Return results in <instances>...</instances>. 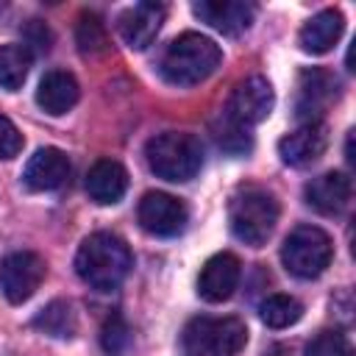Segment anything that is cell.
Listing matches in <instances>:
<instances>
[{"label":"cell","instance_id":"cell-3","mask_svg":"<svg viewBox=\"0 0 356 356\" xmlns=\"http://www.w3.org/2000/svg\"><path fill=\"white\" fill-rule=\"evenodd\" d=\"M145 159H147V167L159 178L181 184V181L195 178L197 170L203 167V145L195 134L164 131V134H156L153 139H147Z\"/></svg>","mask_w":356,"mask_h":356},{"label":"cell","instance_id":"cell-13","mask_svg":"<svg viewBox=\"0 0 356 356\" xmlns=\"http://www.w3.org/2000/svg\"><path fill=\"white\" fill-rule=\"evenodd\" d=\"M325 147H328V128L323 122L300 125L278 142V153L289 167H306L317 161L325 153Z\"/></svg>","mask_w":356,"mask_h":356},{"label":"cell","instance_id":"cell-5","mask_svg":"<svg viewBox=\"0 0 356 356\" xmlns=\"http://www.w3.org/2000/svg\"><path fill=\"white\" fill-rule=\"evenodd\" d=\"M331 256H334L331 236L317 225H298L284 239V248H281V261L286 273L303 281L325 273V267L331 264Z\"/></svg>","mask_w":356,"mask_h":356},{"label":"cell","instance_id":"cell-19","mask_svg":"<svg viewBox=\"0 0 356 356\" xmlns=\"http://www.w3.org/2000/svg\"><path fill=\"white\" fill-rule=\"evenodd\" d=\"M342 28H345V17L342 11L337 8H323L320 14H314L298 33V42L306 53L312 56H320V53H328L339 36H342Z\"/></svg>","mask_w":356,"mask_h":356},{"label":"cell","instance_id":"cell-15","mask_svg":"<svg viewBox=\"0 0 356 356\" xmlns=\"http://www.w3.org/2000/svg\"><path fill=\"white\" fill-rule=\"evenodd\" d=\"M192 11L206 25H211L214 31H220L225 36H236V33L248 31L253 22V6L239 3V0H200L192 6Z\"/></svg>","mask_w":356,"mask_h":356},{"label":"cell","instance_id":"cell-1","mask_svg":"<svg viewBox=\"0 0 356 356\" xmlns=\"http://www.w3.org/2000/svg\"><path fill=\"white\" fill-rule=\"evenodd\" d=\"M131 267H134V256L128 245L108 231L89 234L75 253V273L81 275L83 284L100 292L117 289L131 273Z\"/></svg>","mask_w":356,"mask_h":356},{"label":"cell","instance_id":"cell-6","mask_svg":"<svg viewBox=\"0 0 356 356\" xmlns=\"http://www.w3.org/2000/svg\"><path fill=\"white\" fill-rule=\"evenodd\" d=\"M184 342L195 356H236L248 342V328L239 317H197L186 325Z\"/></svg>","mask_w":356,"mask_h":356},{"label":"cell","instance_id":"cell-4","mask_svg":"<svg viewBox=\"0 0 356 356\" xmlns=\"http://www.w3.org/2000/svg\"><path fill=\"white\" fill-rule=\"evenodd\" d=\"M228 220H231V231L239 242L259 248L270 239V234L278 222V200L267 189H259V186L242 189L231 200Z\"/></svg>","mask_w":356,"mask_h":356},{"label":"cell","instance_id":"cell-10","mask_svg":"<svg viewBox=\"0 0 356 356\" xmlns=\"http://www.w3.org/2000/svg\"><path fill=\"white\" fill-rule=\"evenodd\" d=\"M139 225L153 236H175L186 225V206L167 192H147L139 200Z\"/></svg>","mask_w":356,"mask_h":356},{"label":"cell","instance_id":"cell-2","mask_svg":"<svg viewBox=\"0 0 356 356\" xmlns=\"http://www.w3.org/2000/svg\"><path fill=\"white\" fill-rule=\"evenodd\" d=\"M222 61V50L214 39L186 31L167 44L159 61V72L172 86H195L206 81Z\"/></svg>","mask_w":356,"mask_h":356},{"label":"cell","instance_id":"cell-28","mask_svg":"<svg viewBox=\"0 0 356 356\" xmlns=\"http://www.w3.org/2000/svg\"><path fill=\"white\" fill-rule=\"evenodd\" d=\"M31 47H36L39 53H47L50 50V31L39 19H31V25H28V44H25V50L31 53Z\"/></svg>","mask_w":356,"mask_h":356},{"label":"cell","instance_id":"cell-16","mask_svg":"<svg viewBox=\"0 0 356 356\" xmlns=\"http://www.w3.org/2000/svg\"><path fill=\"white\" fill-rule=\"evenodd\" d=\"M306 203L320 214H339L350 203V178L345 172H323L306 184Z\"/></svg>","mask_w":356,"mask_h":356},{"label":"cell","instance_id":"cell-8","mask_svg":"<svg viewBox=\"0 0 356 356\" xmlns=\"http://www.w3.org/2000/svg\"><path fill=\"white\" fill-rule=\"evenodd\" d=\"M273 103H275V97H273L270 81L261 78V75H250V78H245L234 86L222 114L228 120H234L236 125L250 128V125L267 120V114L273 111Z\"/></svg>","mask_w":356,"mask_h":356},{"label":"cell","instance_id":"cell-22","mask_svg":"<svg viewBox=\"0 0 356 356\" xmlns=\"http://www.w3.org/2000/svg\"><path fill=\"white\" fill-rule=\"evenodd\" d=\"M75 42L81 47L83 56H100L108 44V36H106V25L103 19L95 14V11H83L78 17V25H75Z\"/></svg>","mask_w":356,"mask_h":356},{"label":"cell","instance_id":"cell-17","mask_svg":"<svg viewBox=\"0 0 356 356\" xmlns=\"http://www.w3.org/2000/svg\"><path fill=\"white\" fill-rule=\"evenodd\" d=\"M78 81L72 78V72L67 70H50L42 81H39V89H36V103L42 111L58 117V114H67L75 103H78Z\"/></svg>","mask_w":356,"mask_h":356},{"label":"cell","instance_id":"cell-27","mask_svg":"<svg viewBox=\"0 0 356 356\" xmlns=\"http://www.w3.org/2000/svg\"><path fill=\"white\" fill-rule=\"evenodd\" d=\"M19 150H22V134L6 114H0V159H14Z\"/></svg>","mask_w":356,"mask_h":356},{"label":"cell","instance_id":"cell-12","mask_svg":"<svg viewBox=\"0 0 356 356\" xmlns=\"http://www.w3.org/2000/svg\"><path fill=\"white\" fill-rule=\"evenodd\" d=\"M164 14H167V8L161 3H136V6L125 8L117 19L122 42L131 50H145L156 39V33L161 31Z\"/></svg>","mask_w":356,"mask_h":356},{"label":"cell","instance_id":"cell-9","mask_svg":"<svg viewBox=\"0 0 356 356\" xmlns=\"http://www.w3.org/2000/svg\"><path fill=\"white\" fill-rule=\"evenodd\" d=\"M337 78L328 70H303L298 78V92H295V117L300 120V125L309 122H320V117L325 114V108L337 100Z\"/></svg>","mask_w":356,"mask_h":356},{"label":"cell","instance_id":"cell-21","mask_svg":"<svg viewBox=\"0 0 356 356\" xmlns=\"http://www.w3.org/2000/svg\"><path fill=\"white\" fill-rule=\"evenodd\" d=\"M300 314H303V306L292 295H270L259 306V317L270 328H289L300 320Z\"/></svg>","mask_w":356,"mask_h":356},{"label":"cell","instance_id":"cell-26","mask_svg":"<svg viewBox=\"0 0 356 356\" xmlns=\"http://www.w3.org/2000/svg\"><path fill=\"white\" fill-rule=\"evenodd\" d=\"M306 356H350V348L339 331H320L309 342Z\"/></svg>","mask_w":356,"mask_h":356},{"label":"cell","instance_id":"cell-23","mask_svg":"<svg viewBox=\"0 0 356 356\" xmlns=\"http://www.w3.org/2000/svg\"><path fill=\"white\" fill-rule=\"evenodd\" d=\"M36 328H42L50 337H72L75 334V312L67 300H53L42 314L33 320Z\"/></svg>","mask_w":356,"mask_h":356},{"label":"cell","instance_id":"cell-14","mask_svg":"<svg viewBox=\"0 0 356 356\" xmlns=\"http://www.w3.org/2000/svg\"><path fill=\"white\" fill-rule=\"evenodd\" d=\"M70 178V159L58 147H39L22 172V181L33 192H50L58 189Z\"/></svg>","mask_w":356,"mask_h":356},{"label":"cell","instance_id":"cell-11","mask_svg":"<svg viewBox=\"0 0 356 356\" xmlns=\"http://www.w3.org/2000/svg\"><path fill=\"white\" fill-rule=\"evenodd\" d=\"M239 275H242V267H239V259L234 253H214L200 270L197 295L206 303H222L234 295Z\"/></svg>","mask_w":356,"mask_h":356},{"label":"cell","instance_id":"cell-7","mask_svg":"<svg viewBox=\"0 0 356 356\" xmlns=\"http://www.w3.org/2000/svg\"><path fill=\"white\" fill-rule=\"evenodd\" d=\"M44 259L33 250H14L0 261V289L6 300L25 303L44 281Z\"/></svg>","mask_w":356,"mask_h":356},{"label":"cell","instance_id":"cell-25","mask_svg":"<svg viewBox=\"0 0 356 356\" xmlns=\"http://www.w3.org/2000/svg\"><path fill=\"white\" fill-rule=\"evenodd\" d=\"M100 342H103V350H106L108 356H120V353L128 348V325L122 323L120 314H111V317L103 323Z\"/></svg>","mask_w":356,"mask_h":356},{"label":"cell","instance_id":"cell-24","mask_svg":"<svg viewBox=\"0 0 356 356\" xmlns=\"http://www.w3.org/2000/svg\"><path fill=\"white\" fill-rule=\"evenodd\" d=\"M214 139H217V145H220L222 150H228V153H248L250 145H253L250 128L236 125V122L228 120L225 114H222V122L214 128Z\"/></svg>","mask_w":356,"mask_h":356},{"label":"cell","instance_id":"cell-18","mask_svg":"<svg viewBox=\"0 0 356 356\" xmlns=\"http://www.w3.org/2000/svg\"><path fill=\"white\" fill-rule=\"evenodd\" d=\"M125 189H128V172L120 161L100 159V161L92 164L89 175H86V192L95 203L111 206L125 195Z\"/></svg>","mask_w":356,"mask_h":356},{"label":"cell","instance_id":"cell-20","mask_svg":"<svg viewBox=\"0 0 356 356\" xmlns=\"http://www.w3.org/2000/svg\"><path fill=\"white\" fill-rule=\"evenodd\" d=\"M31 70V53L25 44H0V86L17 92Z\"/></svg>","mask_w":356,"mask_h":356}]
</instances>
